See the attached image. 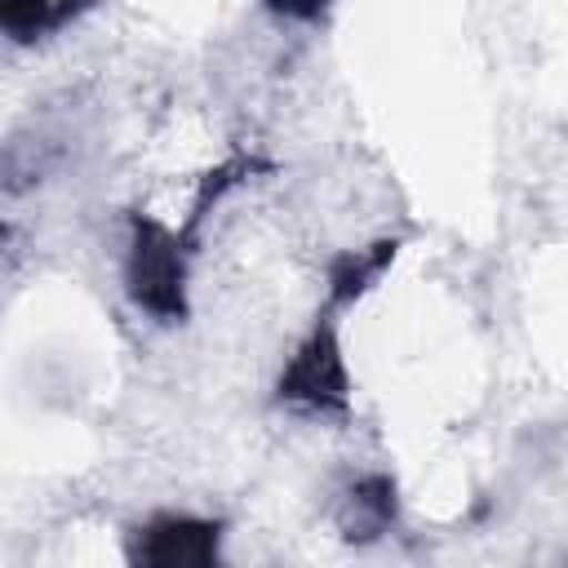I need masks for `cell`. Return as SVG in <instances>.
<instances>
[{
  "instance_id": "1",
  "label": "cell",
  "mask_w": 568,
  "mask_h": 568,
  "mask_svg": "<svg viewBox=\"0 0 568 568\" xmlns=\"http://www.w3.org/2000/svg\"><path fill=\"white\" fill-rule=\"evenodd\" d=\"M124 284H129V297L146 315L164 324L186 320V253H182V240L164 222L142 217V213L129 217Z\"/></svg>"
},
{
  "instance_id": "2",
  "label": "cell",
  "mask_w": 568,
  "mask_h": 568,
  "mask_svg": "<svg viewBox=\"0 0 568 568\" xmlns=\"http://www.w3.org/2000/svg\"><path fill=\"white\" fill-rule=\"evenodd\" d=\"M275 399L302 413H346L351 408V373L342 359V342L333 320H320L306 342L288 355L280 382H275Z\"/></svg>"
},
{
  "instance_id": "3",
  "label": "cell",
  "mask_w": 568,
  "mask_h": 568,
  "mask_svg": "<svg viewBox=\"0 0 568 568\" xmlns=\"http://www.w3.org/2000/svg\"><path fill=\"white\" fill-rule=\"evenodd\" d=\"M222 546V524L200 515H155L146 519L133 541L129 559L151 568H209Z\"/></svg>"
},
{
  "instance_id": "4",
  "label": "cell",
  "mask_w": 568,
  "mask_h": 568,
  "mask_svg": "<svg viewBox=\"0 0 568 568\" xmlns=\"http://www.w3.org/2000/svg\"><path fill=\"white\" fill-rule=\"evenodd\" d=\"M395 479L390 475H368L346 493L342 510V537L346 541H373L395 524Z\"/></svg>"
},
{
  "instance_id": "5",
  "label": "cell",
  "mask_w": 568,
  "mask_h": 568,
  "mask_svg": "<svg viewBox=\"0 0 568 568\" xmlns=\"http://www.w3.org/2000/svg\"><path fill=\"white\" fill-rule=\"evenodd\" d=\"M93 0H0V36L31 44L58 27H67L71 18H80Z\"/></svg>"
},
{
  "instance_id": "6",
  "label": "cell",
  "mask_w": 568,
  "mask_h": 568,
  "mask_svg": "<svg viewBox=\"0 0 568 568\" xmlns=\"http://www.w3.org/2000/svg\"><path fill=\"white\" fill-rule=\"evenodd\" d=\"M395 248L399 240H377L368 248H355V253H342L333 266H328V297L342 306V302H355L390 262H395Z\"/></svg>"
},
{
  "instance_id": "7",
  "label": "cell",
  "mask_w": 568,
  "mask_h": 568,
  "mask_svg": "<svg viewBox=\"0 0 568 568\" xmlns=\"http://www.w3.org/2000/svg\"><path fill=\"white\" fill-rule=\"evenodd\" d=\"M266 9L280 18H293V22H311L328 9V0H266Z\"/></svg>"
}]
</instances>
